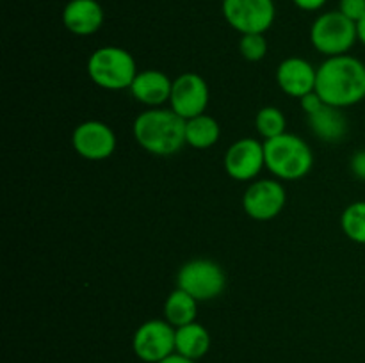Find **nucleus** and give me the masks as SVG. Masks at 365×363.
I'll return each instance as SVG.
<instances>
[{
  "label": "nucleus",
  "mask_w": 365,
  "mask_h": 363,
  "mask_svg": "<svg viewBox=\"0 0 365 363\" xmlns=\"http://www.w3.org/2000/svg\"><path fill=\"white\" fill-rule=\"evenodd\" d=\"M316 93L324 103L348 109L365 100V64L356 57H328L317 68Z\"/></svg>",
  "instance_id": "obj_1"
},
{
  "label": "nucleus",
  "mask_w": 365,
  "mask_h": 363,
  "mask_svg": "<svg viewBox=\"0 0 365 363\" xmlns=\"http://www.w3.org/2000/svg\"><path fill=\"white\" fill-rule=\"evenodd\" d=\"M134 139L145 152L155 157H171L184 148L185 120L175 110L153 107L143 110L132 125Z\"/></svg>",
  "instance_id": "obj_2"
},
{
  "label": "nucleus",
  "mask_w": 365,
  "mask_h": 363,
  "mask_svg": "<svg viewBox=\"0 0 365 363\" xmlns=\"http://www.w3.org/2000/svg\"><path fill=\"white\" fill-rule=\"evenodd\" d=\"M266 167L277 180L294 182L302 180L312 171L314 153L309 142L296 134L278 135L264 141Z\"/></svg>",
  "instance_id": "obj_3"
},
{
  "label": "nucleus",
  "mask_w": 365,
  "mask_h": 363,
  "mask_svg": "<svg viewBox=\"0 0 365 363\" xmlns=\"http://www.w3.org/2000/svg\"><path fill=\"white\" fill-rule=\"evenodd\" d=\"M89 78L106 91L130 89L138 71L134 56L121 46H100L88 59Z\"/></svg>",
  "instance_id": "obj_4"
},
{
  "label": "nucleus",
  "mask_w": 365,
  "mask_h": 363,
  "mask_svg": "<svg viewBox=\"0 0 365 363\" xmlns=\"http://www.w3.org/2000/svg\"><path fill=\"white\" fill-rule=\"evenodd\" d=\"M310 41L323 56H344L359 41L356 23L346 18L339 9L328 11L317 16L310 27Z\"/></svg>",
  "instance_id": "obj_5"
},
{
  "label": "nucleus",
  "mask_w": 365,
  "mask_h": 363,
  "mask_svg": "<svg viewBox=\"0 0 365 363\" xmlns=\"http://www.w3.org/2000/svg\"><path fill=\"white\" fill-rule=\"evenodd\" d=\"M177 287L191 294L198 302L220 298L227 287L223 267L209 258H195L178 269Z\"/></svg>",
  "instance_id": "obj_6"
},
{
  "label": "nucleus",
  "mask_w": 365,
  "mask_h": 363,
  "mask_svg": "<svg viewBox=\"0 0 365 363\" xmlns=\"http://www.w3.org/2000/svg\"><path fill=\"white\" fill-rule=\"evenodd\" d=\"M221 11L234 31L239 34H264L277 18L273 0H223Z\"/></svg>",
  "instance_id": "obj_7"
},
{
  "label": "nucleus",
  "mask_w": 365,
  "mask_h": 363,
  "mask_svg": "<svg viewBox=\"0 0 365 363\" xmlns=\"http://www.w3.org/2000/svg\"><path fill=\"white\" fill-rule=\"evenodd\" d=\"M175 327L166 319L143 322L132 338L135 356L145 363H159L175 352Z\"/></svg>",
  "instance_id": "obj_8"
},
{
  "label": "nucleus",
  "mask_w": 365,
  "mask_h": 363,
  "mask_svg": "<svg viewBox=\"0 0 365 363\" xmlns=\"http://www.w3.org/2000/svg\"><path fill=\"white\" fill-rule=\"evenodd\" d=\"M287 203V191L280 180H264L252 182L242 196V209L246 216L252 219L271 221L282 214Z\"/></svg>",
  "instance_id": "obj_9"
},
{
  "label": "nucleus",
  "mask_w": 365,
  "mask_h": 363,
  "mask_svg": "<svg viewBox=\"0 0 365 363\" xmlns=\"http://www.w3.org/2000/svg\"><path fill=\"white\" fill-rule=\"evenodd\" d=\"M118 139L113 128L98 120L82 121L71 134V146L86 160L98 162L113 157Z\"/></svg>",
  "instance_id": "obj_10"
},
{
  "label": "nucleus",
  "mask_w": 365,
  "mask_h": 363,
  "mask_svg": "<svg viewBox=\"0 0 365 363\" xmlns=\"http://www.w3.org/2000/svg\"><path fill=\"white\" fill-rule=\"evenodd\" d=\"M210 91L205 78L198 73L178 75L173 80V89L170 96V109L175 110L184 120L205 114L207 105H209Z\"/></svg>",
  "instance_id": "obj_11"
},
{
  "label": "nucleus",
  "mask_w": 365,
  "mask_h": 363,
  "mask_svg": "<svg viewBox=\"0 0 365 363\" xmlns=\"http://www.w3.org/2000/svg\"><path fill=\"white\" fill-rule=\"evenodd\" d=\"M225 171L235 182H252L266 167L264 142L253 137L235 141L225 153Z\"/></svg>",
  "instance_id": "obj_12"
},
{
  "label": "nucleus",
  "mask_w": 365,
  "mask_h": 363,
  "mask_svg": "<svg viewBox=\"0 0 365 363\" xmlns=\"http://www.w3.org/2000/svg\"><path fill=\"white\" fill-rule=\"evenodd\" d=\"M317 68L303 57H289L277 68V84L282 91L292 98H303L316 91Z\"/></svg>",
  "instance_id": "obj_13"
},
{
  "label": "nucleus",
  "mask_w": 365,
  "mask_h": 363,
  "mask_svg": "<svg viewBox=\"0 0 365 363\" xmlns=\"http://www.w3.org/2000/svg\"><path fill=\"white\" fill-rule=\"evenodd\" d=\"M106 14L98 0H70L63 9V25L75 36H91L102 28Z\"/></svg>",
  "instance_id": "obj_14"
},
{
  "label": "nucleus",
  "mask_w": 365,
  "mask_h": 363,
  "mask_svg": "<svg viewBox=\"0 0 365 363\" xmlns=\"http://www.w3.org/2000/svg\"><path fill=\"white\" fill-rule=\"evenodd\" d=\"M171 89H173V80L164 71L143 70L135 75L128 91L135 102L153 109L170 102Z\"/></svg>",
  "instance_id": "obj_15"
},
{
  "label": "nucleus",
  "mask_w": 365,
  "mask_h": 363,
  "mask_svg": "<svg viewBox=\"0 0 365 363\" xmlns=\"http://www.w3.org/2000/svg\"><path fill=\"white\" fill-rule=\"evenodd\" d=\"M310 132L324 142H339L348 134V117L342 109L324 103L317 112L307 116Z\"/></svg>",
  "instance_id": "obj_16"
},
{
  "label": "nucleus",
  "mask_w": 365,
  "mask_h": 363,
  "mask_svg": "<svg viewBox=\"0 0 365 363\" xmlns=\"http://www.w3.org/2000/svg\"><path fill=\"white\" fill-rule=\"evenodd\" d=\"M175 352L185 356L189 359H202L210 349V333L200 322L185 324L182 327H175Z\"/></svg>",
  "instance_id": "obj_17"
},
{
  "label": "nucleus",
  "mask_w": 365,
  "mask_h": 363,
  "mask_svg": "<svg viewBox=\"0 0 365 363\" xmlns=\"http://www.w3.org/2000/svg\"><path fill=\"white\" fill-rule=\"evenodd\" d=\"M198 315V301L182 288H175L164 301V319L173 327H182L185 324L196 322Z\"/></svg>",
  "instance_id": "obj_18"
},
{
  "label": "nucleus",
  "mask_w": 365,
  "mask_h": 363,
  "mask_svg": "<svg viewBox=\"0 0 365 363\" xmlns=\"http://www.w3.org/2000/svg\"><path fill=\"white\" fill-rule=\"evenodd\" d=\"M220 123L209 114H200V116L191 117V120H185V142L191 148H212L220 141Z\"/></svg>",
  "instance_id": "obj_19"
},
{
  "label": "nucleus",
  "mask_w": 365,
  "mask_h": 363,
  "mask_svg": "<svg viewBox=\"0 0 365 363\" xmlns=\"http://www.w3.org/2000/svg\"><path fill=\"white\" fill-rule=\"evenodd\" d=\"M341 228L349 241L365 246V201H355L342 210Z\"/></svg>",
  "instance_id": "obj_20"
},
{
  "label": "nucleus",
  "mask_w": 365,
  "mask_h": 363,
  "mask_svg": "<svg viewBox=\"0 0 365 363\" xmlns=\"http://www.w3.org/2000/svg\"><path fill=\"white\" fill-rule=\"evenodd\" d=\"M255 128L260 137L273 139L287 132V120L285 114L278 107L267 105L257 112L255 116Z\"/></svg>",
  "instance_id": "obj_21"
},
{
  "label": "nucleus",
  "mask_w": 365,
  "mask_h": 363,
  "mask_svg": "<svg viewBox=\"0 0 365 363\" xmlns=\"http://www.w3.org/2000/svg\"><path fill=\"white\" fill-rule=\"evenodd\" d=\"M239 52L250 63H259L267 53V39L264 34H242Z\"/></svg>",
  "instance_id": "obj_22"
},
{
  "label": "nucleus",
  "mask_w": 365,
  "mask_h": 363,
  "mask_svg": "<svg viewBox=\"0 0 365 363\" xmlns=\"http://www.w3.org/2000/svg\"><path fill=\"white\" fill-rule=\"evenodd\" d=\"M339 11L349 18L351 21L359 23L365 16V0H341L339 2Z\"/></svg>",
  "instance_id": "obj_23"
},
{
  "label": "nucleus",
  "mask_w": 365,
  "mask_h": 363,
  "mask_svg": "<svg viewBox=\"0 0 365 363\" xmlns=\"http://www.w3.org/2000/svg\"><path fill=\"white\" fill-rule=\"evenodd\" d=\"M299 105H302V109L305 110L307 116H310V114L317 112V110L324 105V102L316 91H312V93H309V95L303 96V98H299Z\"/></svg>",
  "instance_id": "obj_24"
},
{
  "label": "nucleus",
  "mask_w": 365,
  "mask_h": 363,
  "mask_svg": "<svg viewBox=\"0 0 365 363\" xmlns=\"http://www.w3.org/2000/svg\"><path fill=\"white\" fill-rule=\"evenodd\" d=\"M349 169H351L353 177L359 180L365 182V149H359L349 159Z\"/></svg>",
  "instance_id": "obj_25"
},
{
  "label": "nucleus",
  "mask_w": 365,
  "mask_h": 363,
  "mask_svg": "<svg viewBox=\"0 0 365 363\" xmlns=\"http://www.w3.org/2000/svg\"><path fill=\"white\" fill-rule=\"evenodd\" d=\"M296 7L303 11H317L328 2V0H292Z\"/></svg>",
  "instance_id": "obj_26"
},
{
  "label": "nucleus",
  "mask_w": 365,
  "mask_h": 363,
  "mask_svg": "<svg viewBox=\"0 0 365 363\" xmlns=\"http://www.w3.org/2000/svg\"><path fill=\"white\" fill-rule=\"evenodd\" d=\"M159 363H196V362L195 359H189V358H185V356L178 354V352H173V354L168 356L166 359H163V362H159Z\"/></svg>",
  "instance_id": "obj_27"
},
{
  "label": "nucleus",
  "mask_w": 365,
  "mask_h": 363,
  "mask_svg": "<svg viewBox=\"0 0 365 363\" xmlns=\"http://www.w3.org/2000/svg\"><path fill=\"white\" fill-rule=\"evenodd\" d=\"M356 31H359V41L365 46V16L356 23Z\"/></svg>",
  "instance_id": "obj_28"
}]
</instances>
